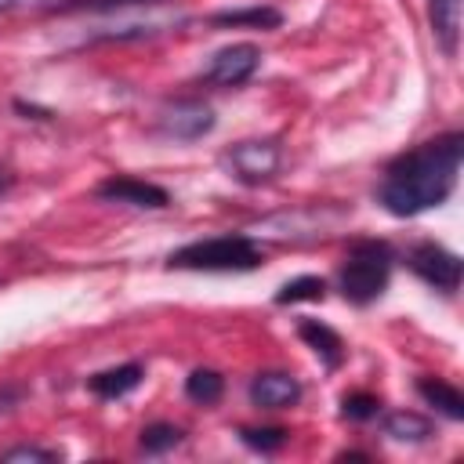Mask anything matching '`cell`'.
<instances>
[{"instance_id":"6da1fadb","label":"cell","mask_w":464,"mask_h":464,"mask_svg":"<svg viewBox=\"0 0 464 464\" xmlns=\"http://www.w3.org/2000/svg\"><path fill=\"white\" fill-rule=\"evenodd\" d=\"M460 156H464L460 130H446L431 141L406 149L384 170V181L377 188L381 207L395 218H413L446 203L460 174Z\"/></svg>"},{"instance_id":"7a4b0ae2","label":"cell","mask_w":464,"mask_h":464,"mask_svg":"<svg viewBox=\"0 0 464 464\" xmlns=\"http://www.w3.org/2000/svg\"><path fill=\"white\" fill-rule=\"evenodd\" d=\"M392 265H395V254L384 239H355L348 246V254L341 261V276H337L344 301H352L359 308L373 304L388 286Z\"/></svg>"},{"instance_id":"3957f363","label":"cell","mask_w":464,"mask_h":464,"mask_svg":"<svg viewBox=\"0 0 464 464\" xmlns=\"http://www.w3.org/2000/svg\"><path fill=\"white\" fill-rule=\"evenodd\" d=\"M167 265L188 268V272H250L261 265V246L243 232H228V236L192 239L178 246L167 257Z\"/></svg>"},{"instance_id":"277c9868","label":"cell","mask_w":464,"mask_h":464,"mask_svg":"<svg viewBox=\"0 0 464 464\" xmlns=\"http://www.w3.org/2000/svg\"><path fill=\"white\" fill-rule=\"evenodd\" d=\"M283 163V149L276 138H250V141H236L225 152V167L243 181V185H261L268 181Z\"/></svg>"},{"instance_id":"5b68a950","label":"cell","mask_w":464,"mask_h":464,"mask_svg":"<svg viewBox=\"0 0 464 464\" xmlns=\"http://www.w3.org/2000/svg\"><path fill=\"white\" fill-rule=\"evenodd\" d=\"M406 265L417 279H424L428 286L442 290V294H457L460 290V257L453 250H446L442 243H417L406 254Z\"/></svg>"},{"instance_id":"8992f818","label":"cell","mask_w":464,"mask_h":464,"mask_svg":"<svg viewBox=\"0 0 464 464\" xmlns=\"http://www.w3.org/2000/svg\"><path fill=\"white\" fill-rule=\"evenodd\" d=\"M160 134L163 138H174V141H196L203 134L214 130V109L199 98H174L160 109V120H156Z\"/></svg>"},{"instance_id":"52a82bcc","label":"cell","mask_w":464,"mask_h":464,"mask_svg":"<svg viewBox=\"0 0 464 464\" xmlns=\"http://www.w3.org/2000/svg\"><path fill=\"white\" fill-rule=\"evenodd\" d=\"M261 65V51L254 44H228L221 51H214V58L203 69V83L214 87H239L246 83Z\"/></svg>"},{"instance_id":"ba28073f","label":"cell","mask_w":464,"mask_h":464,"mask_svg":"<svg viewBox=\"0 0 464 464\" xmlns=\"http://www.w3.org/2000/svg\"><path fill=\"white\" fill-rule=\"evenodd\" d=\"M98 199L105 203H127V207H145V210H163L170 203L167 188L152 185V181H141V178H130V174H112L105 178L98 188H94Z\"/></svg>"},{"instance_id":"9c48e42d","label":"cell","mask_w":464,"mask_h":464,"mask_svg":"<svg viewBox=\"0 0 464 464\" xmlns=\"http://www.w3.org/2000/svg\"><path fill=\"white\" fill-rule=\"evenodd\" d=\"M301 399V384L297 377L283 373V370H261L250 381V402L257 410H286Z\"/></svg>"},{"instance_id":"30bf717a","label":"cell","mask_w":464,"mask_h":464,"mask_svg":"<svg viewBox=\"0 0 464 464\" xmlns=\"http://www.w3.org/2000/svg\"><path fill=\"white\" fill-rule=\"evenodd\" d=\"M428 18H431V33L442 47L446 58H457V44H460V0H428Z\"/></svg>"},{"instance_id":"8fae6325","label":"cell","mask_w":464,"mask_h":464,"mask_svg":"<svg viewBox=\"0 0 464 464\" xmlns=\"http://www.w3.org/2000/svg\"><path fill=\"white\" fill-rule=\"evenodd\" d=\"M297 334H301V341H304L330 370L341 366V359H344V341H341L337 330H330V326L319 323V319H301V323H297Z\"/></svg>"},{"instance_id":"7c38bea8","label":"cell","mask_w":464,"mask_h":464,"mask_svg":"<svg viewBox=\"0 0 464 464\" xmlns=\"http://www.w3.org/2000/svg\"><path fill=\"white\" fill-rule=\"evenodd\" d=\"M141 362H123V366H112V370H102L87 381V388L98 395V399H123L127 392H134L141 384Z\"/></svg>"},{"instance_id":"4fadbf2b","label":"cell","mask_w":464,"mask_h":464,"mask_svg":"<svg viewBox=\"0 0 464 464\" xmlns=\"http://www.w3.org/2000/svg\"><path fill=\"white\" fill-rule=\"evenodd\" d=\"M417 392L428 406H435L442 417L450 420H464V395L457 384L442 381V377H417Z\"/></svg>"},{"instance_id":"5bb4252c","label":"cell","mask_w":464,"mask_h":464,"mask_svg":"<svg viewBox=\"0 0 464 464\" xmlns=\"http://www.w3.org/2000/svg\"><path fill=\"white\" fill-rule=\"evenodd\" d=\"M210 22H214V25H232V29H239V25H254V29H276V25L283 22V14H279L276 7L254 4V7H236V11H218Z\"/></svg>"},{"instance_id":"9a60e30c","label":"cell","mask_w":464,"mask_h":464,"mask_svg":"<svg viewBox=\"0 0 464 464\" xmlns=\"http://www.w3.org/2000/svg\"><path fill=\"white\" fill-rule=\"evenodd\" d=\"M384 435H392L399 442H424L431 435V420L413 410H395L384 417Z\"/></svg>"},{"instance_id":"2e32d148","label":"cell","mask_w":464,"mask_h":464,"mask_svg":"<svg viewBox=\"0 0 464 464\" xmlns=\"http://www.w3.org/2000/svg\"><path fill=\"white\" fill-rule=\"evenodd\" d=\"M221 392H225V377H221L218 370L199 366V370H192V373L185 377V395H188L192 402H199V406H214V402L221 399Z\"/></svg>"},{"instance_id":"e0dca14e","label":"cell","mask_w":464,"mask_h":464,"mask_svg":"<svg viewBox=\"0 0 464 464\" xmlns=\"http://www.w3.org/2000/svg\"><path fill=\"white\" fill-rule=\"evenodd\" d=\"M323 297H326V279H319V276H297V279L283 283L279 294H276L279 304H290V301H323Z\"/></svg>"},{"instance_id":"ac0fdd59","label":"cell","mask_w":464,"mask_h":464,"mask_svg":"<svg viewBox=\"0 0 464 464\" xmlns=\"http://www.w3.org/2000/svg\"><path fill=\"white\" fill-rule=\"evenodd\" d=\"M134 4H156V0H44L40 11L72 14V11H116V7H134Z\"/></svg>"},{"instance_id":"d6986e66","label":"cell","mask_w":464,"mask_h":464,"mask_svg":"<svg viewBox=\"0 0 464 464\" xmlns=\"http://www.w3.org/2000/svg\"><path fill=\"white\" fill-rule=\"evenodd\" d=\"M185 439V431L178 428V424H167V420H156V424H149V428H141V450L145 453H167V450H174L178 442Z\"/></svg>"},{"instance_id":"ffe728a7","label":"cell","mask_w":464,"mask_h":464,"mask_svg":"<svg viewBox=\"0 0 464 464\" xmlns=\"http://www.w3.org/2000/svg\"><path fill=\"white\" fill-rule=\"evenodd\" d=\"M239 439H243L250 450H257V453H276V450L286 446L290 431H286V428H239Z\"/></svg>"},{"instance_id":"44dd1931","label":"cell","mask_w":464,"mask_h":464,"mask_svg":"<svg viewBox=\"0 0 464 464\" xmlns=\"http://www.w3.org/2000/svg\"><path fill=\"white\" fill-rule=\"evenodd\" d=\"M341 413H344L348 420H370V417L381 413V399L370 395V392H352V395L341 399Z\"/></svg>"},{"instance_id":"7402d4cb","label":"cell","mask_w":464,"mask_h":464,"mask_svg":"<svg viewBox=\"0 0 464 464\" xmlns=\"http://www.w3.org/2000/svg\"><path fill=\"white\" fill-rule=\"evenodd\" d=\"M0 460L4 464H54L58 460V453L54 450H40V446H11L7 453H0Z\"/></svg>"},{"instance_id":"603a6c76","label":"cell","mask_w":464,"mask_h":464,"mask_svg":"<svg viewBox=\"0 0 464 464\" xmlns=\"http://www.w3.org/2000/svg\"><path fill=\"white\" fill-rule=\"evenodd\" d=\"M11 185H14V174H11L7 167H0V196H4V192H7Z\"/></svg>"},{"instance_id":"cb8c5ba5","label":"cell","mask_w":464,"mask_h":464,"mask_svg":"<svg viewBox=\"0 0 464 464\" xmlns=\"http://www.w3.org/2000/svg\"><path fill=\"white\" fill-rule=\"evenodd\" d=\"M14 4H18V0H0V14H4V11H11Z\"/></svg>"}]
</instances>
